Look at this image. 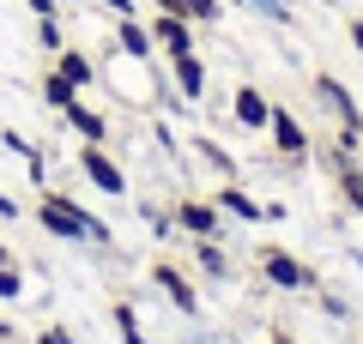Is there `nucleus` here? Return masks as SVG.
I'll use <instances>...</instances> for the list:
<instances>
[{"instance_id":"obj_1","label":"nucleus","mask_w":363,"mask_h":344,"mask_svg":"<svg viewBox=\"0 0 363 344\" xmlns=\"http://www.w3.org/2000/svg\"><path fill=\"white\" fill-rule=\"evenodd\" d=\"M37 224L49 229L55 242H116L104 217L85 212V205H79L73 193H61V188H43L37 193Z\"/></svg>"},{"instance_id":"obj_2","label":"nucleus","mask_w":363,"mask_h":344,"mask_svg":"<svg viewBox=\"0 0 363 344\" xmlns=\"http://www.w3.org/2000/svg\"><path fill=\"white\" fill-rule=\"evenodd\" d=\"M255 272L272 284V290H291V296H315V290H321V272L303 266V260L291 254V248H279V242H267L255 254Z\"/></svg>"},{"instance_id":"obj_3","label":"nucleus","mask_w":363,"mask_h":344,"mask_svg":"<svg viewBox=\"0 0 363 344\" xmlns=\"http://www.w3.org/2000/svg\"><path fill=\"white\" fill-rule=\"evenodd\" d=\"M169 212H176V229L188 236V242H230V217L218 212L212 193H182Z\"/></svg>"},{"instance_id":"obj_4","label":"nucleus","mask_w":363,"mask_h":344,"mask_svg":"<svg viewBox=\"0 0 363 344\" xmlns=\"http://www.w3.org/2000/svg\"><path fill=\"white\" fill-rule=\"evenodd\" d=\"M315 97H321V109L339 121V145H351V151H357V139H363V109H357V97L345 91V79L315 73Z\"/></svg>"},{"instance_id":"obj_5","label":"nucleus","mask_w":363,"mask_h":344,"mask_svg":"<svg viewBox=\"0 0 363 344\" xmlns=\"http://www.w3.org/2000/svg\"><path fill=\"white\" fill-rule=\"evenodd\" d=\"M267 139H272V151L285 157V164H309V151H315V139H309V127H303L297 115L285 109V103H272V121H267Z\"/></svg>"},{"instance_id":"obj_6","label":"nucleus","mask_w":363,"mask_h":344,"mask_svg":"<svg viewBox=\"0 0 363 344\" xmlns=\"http://www.w3.org/2000/svg\"><path fill=\"white\" fill-rule=\"evenodd\" d=\"M79 176H85L97 193H109V200L128 193V169L109 157V145H79Z\"/></svg>"},{"instance_id":"obj_7","label":"nucleus","mask_w":363,"mask_h":344,"mask_svg":"<svg viewBox=\"0 0 363 344\" xmlns=\"http://www.w3.org/2000/svg\"><path fill=\"white\" fill-rule=\"evenodd\" d=\"M152 284H157V296H164L176 314H188V320L200 314V290H194V278H188L182 266H169V260H152Z\"/></svg>"},{"instance_id":"obj_8","label":"nucleus","mask_w":363,"mask_h":344,"mask_svg":"<svg viewBox=\"0 0 363 344\" xmlns=\"http://www.w3.org/2000/svg\"><path fill=\"white\" fill-rule=\"evenodd\" d=\"M145 30H152V42H157V55H194V37H200V25H188L182 13H145Z\"/></svg>"},{"instance_id":"obj_9","label":"nucleus","mask_w":363,"mask_h":344,"mask_svg":"<svg viewBox=\"0 0 363 344\" xmlns=\"http://www.w3.org/2000/svg\"><path fill=\"white\" fill-rule=\"evenodd\" d=\"M327 169H333V181H339V200H345L351 212L363 217V164H357V151L333 139V151H327Z\"/></svg>"},{"instance_id":"obj_10","label":"nucleus","mask_w":363,"mask_h":344,"mask_svg":"<svg viewBox=\"0 0 363 344\" xmlns=\"http://www.w3.org/2000/svg\"><path fill=\"white\" fill-rule=\"evenodd\" d=\"M230 115H236V127L267 133V121H272V97H267L260 85H236V91H230Z\"/></svg>"},{"instance_id":"obj_11","label":"nucleus","mask_w":363,"mask_h":344,"mask_svg":"<svg viewBox=\"0 0 363 344\" xmlns=\"http://www.w3.org/2000/svg\"><path fill=\"white\" fill-rule=\"evenodd\" d=\"M169 85L182 91V103H206V61L194 55H169Z\"/></svg>"},{"instance_id":"obj_12","label":"nucleus","mask_w":363,"mask_h":344,"mask_svg":"<svg viewBox=\"0 0 363 344\" xmlns=\"http://www.w3.org/2000/svg\"><path fill=\"white\" fill-rule=\"evenodd\" d=\"M61 121L79 133V145H109V115H104V109H91L85 97H79V103H67V109H61Z\"/></svg>"},{"instance_id":"obj_13","label":"nucleus","mask_w":363,"mask_h":344,"mask_svg":"<svg viewBox=\"0 0 363 344\" xmlns=\"http://www.w3.org/2000/svg\"><path fill=\"white\" fill-rule=\"evenodd\" d=\"M212 200H218V212L230 217V224H267V205H260L248 188H236V181H218Z\"/></svg>"},{"instance_id":"obj_14","label":"nucleus","mask_w":363,"mask_h":344,"mask_svg":"<svg viewBox=\"0 0 363 344\" xmlns=\"http://www.w3.org/2000/svg\"><path fill=\"white\" fill-rule=\"evenodd\" d=\"M116 49L128 55V61H157V42H152V30H145V18H116Z\"/></svg>"},{"instance_id":"obj_15","label":"nucleus","mask_w":363,"mask_h":344,"mask_svg":"<svg viewBox=\"0 0 363 344\" xmlns=\"http://www.w3.org/2000/svg\"><path fill=\"white\" fill-rule=\"evenodd\" d=\"M49 67H55L61 79H73L79 91H91V85H97V67H91V55H85V49H73V42H67L61 55H49Z\"/></svg>"},{"instance_id":"obj_16","label":"nucleus","mask_w":363,"mask_h":344,"mask_svg":"<svg viewBox=\"0 0 363 344\" xmlns=\"http://www.w3.org/2000/svg\"><path fill=\"white\" fill-rule=\"evenodd\" d=\"M194 272H200V278H212V284H224V278H230V248H224V242H194Z\"/></svg>"},{"instance_id":"obj_17","label":"nucleus","mask_w":363,"mask_h":344,"mask_svg":"<svg viewBox=\"0 0 363 344\" xmlns=\"http://www.w3.org/2000/svg\"><path fill=\"white\" fill-rule=\"evenodd\" d=\"M109 320H116V338H121V344H157V338H145L140 308H133L128 296H116V302H109Z\"/></svg>"},{"instance_id":"obj_18","label":"nucleus","mask_w":363,"mask_h":344,"mask_svg":"<svg viewBox=\"0 0 363 344\" xmlns=\"http://www.w3.org/2000/svg\"><path fill=\"white\" fill-rule=\"evenodd\" d=\"M194 157H200V164H206V169H212L218 181H236V157L224 151L218 139H206V133H200V139H194Z\"/></svg>"},{"instance_id":"obj_19","label":"nucleus","mask_w":363,"mask_h":344,"mask_svg":"<svg viewBox=\"0 0 363 344\" xmlns=\"http://www.w3.org/2000/svg\"><path fill=\"white\" fill-rule=\"evenodd\" d=\"M140 217H145V229H152L157 242L182 236V229H176V212H169V205H157V200H140Z\"/></svg>"},{"instance_id":"obj_20","label":"nucleus","mask_w":363,"mask_h":344,"mask_svg":"<svg viewBox=\"0 0 363 344\" xmlns=\"http://www.w3.org/2000/svg\"><path fill=\"white\" fill-rule=\"evenodd\" d=\"M43 103H49V109L61 115L67 103H79V85H73V79H61V73L49 67V73H43Z\"/></svg>"},{"instance_id":"obj_21","label":"nucleus","mask_w":363,"mask_h":344,"mask_svg":"<svg viewBox=\"0 0 363 344\" xmlns=\"http://www.w3.org/2000/svg\"><path fill=\"white\" fill-rule=\"evenodd\" d=\"M182 18H188V25H218L224 0H182Z\"/></svg>"},{"instance_id":"obj_22","label":"nucleus","mask_w":363,"mask_h":344,"mask_svg":"<svg viewBox=\"0 0 363 344\" xmlns=\"http://www.w3.org/2000/svg\"><path fill=\"white\" fill-rule=\"evenodd\" d=\"M37 49H43V55H61V49H67V37H61V13H55V18H37Z\"/></svg>"},{"instance_id":"obj_23","label":"nucleus","mask_w":363,"mask_h":344,"mask_svg":"<svg viewBox=\"0 0 363 344\" xmlns=\"http://www.w3.org/2000/svg\"><path fill=\"white\" fill-rule=\"evenodd\" d=\"M236 6H248V13H260V18H272V25H291V6H285V0H236Z\"/></svg>"},{"instance_id":"obj_24","label":"nucleus","mask_w":363,"mask_h":344,"mask_svg":"<svg viewBox=\"0 0 363 344\" xmlns=\"http://www.w3.org/2000/svg\"><path fill=\"white\" fill-rule=\"evenodd\" d=\"M18 296H25V272L13 260V266H0V302H18Z\"/></svg>"},{"instance_id":"obj_25","label":"nucleus","mask_w":363,"mask_h":344,"mask_svg":"<svg viewBox=\"0 0 363 344\" xmlns=\"http://www.w3.org/2000/svg\"><path fill=\"white\" fill-rule=\"evenodd\" d=\"M315 296H321V308H327L333 320H351V302H345V296H333V290H315Z\"/></svg>"},{"instance_id":"obj_26","label":"nucleus","mask_w":363,"mask_h":344,"mask_svg":"<svg viewBox=\"0 0 363 344\" xmlns=\"http://www.w3.org/2000/svg\"><path fill=\"white\" fill-rule=\"evenodd\" d=\"M0 145H6V151H13V157H30V151H37V145H30V139H25V133H13V127L0 133Z\"/></svg>"},{"instance_id":"obj_27","label":"nucleus","mask_w":363,"mask_h":344,"mask_svg":"<svg viewBox=\"0 0 363 344\" xmlns=\"http://www.w3.org/2000/svg\"><path fill=\"white\" fill-rule=\"evenodd\" d=\"M37 344H79V338H73L67 326H43V332H37Z\"/></svg>"},{"instance_id":"obj_28","label":"nucleus","mask_w":363,"mask_h":344,"mask_svg":"<svg viewBox=\"0 0 363 344\" xmlns=\"http://www.w3.org/2000/svg\"><path fill=\"white\" fill-rule=\"evenodd\" d=\"M97 6H109L116 18H140V0H97Z\"/></svg>"},{"instance_id":"obj_29","label":"nucleus","mask_w":363,"mask_h":344,"mask_svg":"<svg viewBox=\"0 0 363 344\" xmlns=\"http://www.w3.org/2000/svg\"><path fill=\"white\" fill-rule=\"evenodd\" d=\"M345 37H351V49L363 55V13H351V18H345Z\"/></svg>"},{"instance_id":"obj_30","label":"nucleus","mask_w":363,"mask_h":344,"mask_svg":"<svg viewBox=\"0 0 363 344\" xmlns=\"http://www.w3.org/2000/svg\"><path fill=\"white\" fill-rule=\"evenodd\" d=\"M0 224H18V200L6 188H0Z\"/></svg>"},{"instance_id":"obj_31","label":"nucleus","mask_w":363,"mask_h":344,"mask_svg":"<svg viewBox=\"0 0 363 344\" xmlns=\"http://www.w3.org/2000/svg\"><path fill=\"white\" fill-rule=\"evenodd\" d=\"M152 13H182V0H145Z\"/></svg>"},{"instance_id":"obj_32","label":"nucleus","mask_w":363,"mask_h":344,"mask_svg":"<svg viewBox=\"0 0 363 344\" xmlns=\"http://www.w3.org/2000/svg\"><path fill=\"white\" fill-rule=\"evenodd\" d=\"M0 266H13V242L6 236H0Z\"/></svg>"},{"instance_id":"obj_33","label":"nucleus","mask_w":363,"mask_h":344,"mask_svg":"<svg viewBox=\"0 0 363 344\" xmlns=\"http://www.w3.org/2000/svg\"><path fill=\"white\" fill-rule=\"evenodd\" d=\"M267 344H303V338H291V332H272V338Z\"/></svg>"},{"instance_id":"obj_34","label":"nucleus","mask_w":363,"mask_h":344,"mask_svg":"<svg viewBox=\"0 0 363 344\" xmlns=\"http://www.w3.org/2000/svg\"><path fill=\"white\" fill-rule=\"evenodd\" d=\"M0 338H13V326H6V320H0Z\"/></svg>"},{"instance_id":"obj_35","label":"nucleus","mask_w":363,"mask_h":344,"mask_svg":"<svg viewBox=\"0 0 363 344\" xmlns=\"http://www.w3.org/2000/svg\"><path fill=\"white\" fill-rule=\"evenodd\" d=\"M61 6H85V0H61Z\"/></svg>"},{"instance_id":"obj_36","label":"nucleus","mask_w":363,"mask_h":344,"mask_svg":"<svg viewBox=\"0 0 363 344\" xmlns=\"http://www.w3.org/2000/svg\"><path fill=\"white\" fill-rule=\"evenodd\" d=\"M285 6H297V0H285Z\"/></svg>"}]
</instances>
